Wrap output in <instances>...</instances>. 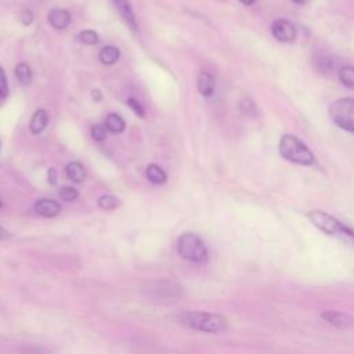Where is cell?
<instances>
[{"instance_id": "7c38bea8", "label": "cell", "mask_w": 354, "mask_h": 354, "mask_svg": "<svg viewBox=\"0 0 354 354\" xmlns=\"http://www.w3.org/2000/svg\"><path fill=\"white\" fill-rule=\"evenodd\" d=\"M314 65L322 75H330L336 68V64L329 54H318L314 58Z\"/></svg>"}, {"instance_id": "2e32d148", "label": "cell", "mask_w": 354, "mask_h": 354, "mask_svg": "<svg viewBox=\"0 0 354 354\" xmlns=\"http://www.w3.org/2000/svg\"><path fill=\"white\" fill-rule=\"evenodd\" d=\"M105 127L106 130H109L111 133H122L126 127V123L123 120V118L118 113H109L105 118Z\"/></svg>"}, {"instance_id": "f1b7e54d", "label": "cell", "mask_w": 354, "mask_h": 354, "mask_svg": "<svg viewBox=\"0 0 354 354\" xmlns=\"http://www.w3.org/2000/svg\"><path fill=\"white\" fill-rule=\"evenodd\" d=\"M11 238H12V234L0 225V241H7Z\"/></svg>"}, {"instance_id": "d6a6232c", "label": "cell", "mask_w": 354, "mask_h": 354, "mask_svg": "<svg viewBox=\"0 0 354 354\" xmlns=\"http://www.w3.org/2000/svg\"><path fill=\"white\" fill-rule=\"evenodd\" d=\"M1 207H3V202L0 201V209H1Z\"/></svg>"}, {"instance_id": "ffe728a7", "label": "cell", "mask_w": 354, "mask_h": 354, "mask_svg": "<svg viewBox=\"0 0 354 354\" xmlns=\"http://www.w3.org/2000/svg\"><path fill=\"white\" fill-rule=\"evenodd\" d=\"M97 205L102 210H113L120 205V201L113 195H102L98 198Z\"/></svg>"}, {"instance_id": "cb8c5ba5", "label": "cell", "mask_w": 354, "mask_h": 354, "mask_svg": "<svg viewBox=\"0 0 354 354\" xmlns=\"http://www.w3.org/2000/svg\"><path fill=\"white\" fill-rule=\"evenodd\" d=\"M8 95V83L4 73V69L0 66V102Z\"/></svg>"}, {"instance_id": "f546056e", "label": "cell", "mask_w": 354, "mask_h": 354, "mask_svg": "<svg viewBox=\"0 0 354 354\" xmlns=\"http://www.w3.org/2000/svg\"><path fill=\"white\" fill-rule=\"evenodd\" d=\"M91 94H93V100H94L95 102H100V101L102 100V94H101L100 90H93Z\"/></svg>"}, {"instance_id": "7a4b0ae2", "label": "cell", "mask_w": 354, "mask_h": 354, "mask_svg": "<svg viewBox=\"0 0 354 354\" xmlns=\"http://www.w3.org/2000/svg\"><path fill=\"white\" fill-rule=\"evenodd\" d=\"M177 319L183 326L205 333H220L227 329V319L216 313L184 311Z\"/></svg>"}, {"instance_id": "ba28073f", "label": "cell", "mask_w": 354, "mask_h": 354, "mask_svg": "<svg viewBox=\"0 0 354 354\" xmlns=\"http://www.w3.org/2000/svg\"><path fill=\"white\" fill-rule=\"evenodd\" d=\"M33 209H35L36 214H39L41 217H55L61 213V205L57 201L47 199V198H41V199L36 201Z\"/></svg>"}, {"instance_id": "9c48e42d", "label": "cell", "mask_w": 354, "mask_h": 354, "mask_svg": "<svg viewBox=\"0 0 354 354\" xmlns=\"http://www.w3.org/2000/svg\"><path fill=\"white\" fill-rule=\"evenodd\" d=\"M48 22L53 28L62 30L69 25L71 14H69V11H66L64 8H53L48 12Z\"/></svg>"}, {"instance_id": "d4e9b609", "label": "cell", "mask_w": 354, "mask_h": 354, "mask_svg": "<svg viewBox=\"0 0 354 354\" xmlns=\"http://www.w3.org/2000/svg\"><path fill=\"white\" fill-rule=\"evenodd\" d=\"M18 19H19V22H21L22 25L28 26V25H30L32 21H33V12H32L29 8H24V10L18 14Z\"/></svg>"}, {"instance_id": "6da1fadb", "label": "cell", "mask_w": 354, "mask_h": 354, "mask_svg": "<svg viewBox=\"0 0 354 354\" xmlns=\"http://www.w3.org/2000/svg\"><path fill=\"white\" fill-rule=\"evenodd\" d=\"M307 217L311 221V224L315 228H318L321 232L335 236L339 241H342L343 243L354 248V230L347 227L346 224H343L340 220H337L332 214H329L324 210L314 209V210L308 212Z\"/></svg>"}, {"instance_id": "4fadbf2b", "label": "cell", "mask_w": 354, "mask_h": 354, "mask_svg": "<svg viewBox=\"0 0 354 354\" xmlns=\"http://www.w3.org/2000/svg\"><path fill=\"white\" fill-rule=\"evenodd\" d=\"M47 122H48V115H47L46 109L39 108V109L33 113V116H32V120H30V124H29L30 131H32L33 134L41 133V131L46 129V126H47Z\"/></svg>"}, {"instance_id": "4316f807", "label": "cell", "mask_w": 354, "mask_h": 354, "mask_svg": "<svg viewBox=\"0 0 354 354\" xmlns=\"http://www.w3.org/2000/svg\"><path fill=\"white\" fill-rule=\"evenodd\" d=\"M105 129H104V126H101V124H94L93 127H91V137L95 140V141H102L104 138H105Z\"/></svg>"}, {"instance_id": "e0dca14e", "label": "cell", "mask_w": 354, "mask_h": 354, "mask_svg": "<svg viewBox=\"0 0 354 354\" xmlns=\"http://www.w3.org/2000/svg\"><path fill=\"white\" fill-rule=\"evenodd\" d=\"M147 178H148L152 184L160 185V184H165V183H166L167 176H166V173H165L158 165H149V166L147 167Z\"/></svg>"}, {"instance_id": "d6986e66", "label": "cell", "mask_w": 354, "mask_h": 354, "mask_svg": "<svg viewBox=\"0 0 354 354\" xmlns=\"http://www.w3.org/2000/svg\"><path fill=\"white\" fill-rule=\"evenodd\" d=\"M15 76L22 84H29L32 82V69L26 62H19L15 66Z\"/></svg>"}, {"instance_id": "9a60e30c", "label": "cell", "mask_w": 354, "mask_h": 354, "mask_svg": "<svg viewBox=\"0 0 354 354\" xmlns=\"http://www.w3.org/2000/svg\"><path fill=\"white\" fill-rule=\"evenodd\" d=\"M120 57L119 48L115 46H105L100 50L98 58L104 65H113Z\"/></svg>"}, {"instance_id": "30bf717a", "label": "cell", "mask_w": 354, "mask_h": 354, "mask_svg": "<svg viewBox=\"0 0 354 354\" xmlns=\"http://www.w3.org/2000/svg\"><path fill=\"white\" fill-rule=\"evenodd\" d=\"M198 91L203 95V97H210L213 95L214 90H216V79L212 73L209 72H201L198 75Z\"/></svg>"}, {"instance_id": "4dcf8cb0", "label": "cell", "mask_w": 354, "mask_h": 354, "mask_svg": "<svg viewBox=\"0 0 354 354\" xmlns=\"http://www.w3.org/2000/svg\"><path fill=\"white\" fill-rule=\"evenodd\" d=\"M242 4H245V6H252L256 0H239Z\"/></svg>"}, {"instance_id": "5b68a950", "label": "cell", "mask_w": 354, "mask_h": 354, "mask_svg": "<svg viewBox=\"0 0 354 354\" xmlns=\"http://www.w3.org/2000/svg\"><path fill=\"white\" fill-rule=\"evenodd\" d=\"M330 120L340 129L354 133V98H339L329 106Z\"/></svg>"}, {"instance_id": "1f68e13d", "label": "cell", "mask_w": 354, "mask_h": 354, "mask_svg": "<svg viewBox=\"0 0 354 354\" xmlns=\"http://www.w3.org/2000/svg\"><path fill=\"white\" fill-rule=\"evenodd\" d=\"M295 4H300V6H303V4H307L310 0H292Z\"/></svg>"}, {"instance_id": "ac0fdd59", "label": "cell", "mask_w": 354, "mask_h": 354, "mask_svg": "<svg viewBox=\"0 0 354 354\" xmlns=\"http://www.w3.org/2000/svg\"><path fill=\"white\" fill-rule=\"evenodd\" d=\"M337 73H339L340 82H342L346 87L354 90V66H351V65H344V66H342V68L339 69Z\"/></svg>"}, {"instance_id": "83f0119b", "label": "cell", "mask_w": 354, "mask_h": 354, "mask_svg": "<svg viewBox=\"0 0 354 354\" xmlns=\"http://www.w3.org/2000/svg\"><path fill=\"white\" fill-rule=\"evenodd\" d=\"M47 180H48V184L55 185V183H57V170H55L54 167L48 169V171H47Z\"/></svg>"}, {"instance_id": "52a82bcc", "label": "cell", "mask_w": 354, "mask_h": 354, "mask_svg": "<svg viewBox=\"0 0 354 354\" xmlns=\"http://www.w3.org/2000/svg\"><path fill=\"white\" fill-rule=\"evenodd\" d=\"M321 318L328 324L332 325L337 329H347L348 326L353 325V318L342 311H335V310H325L321 313Z\"/></svg>"}, {"instance_id": "3957f363", "label": "cell", "mask_w": 354, "mask_h": 354, "mask_svg": "<svg viewBox=\"0 0 354 354\" xmlns=\"http://www.w3.org/2000/svg\"><path fill=\"white\" fill-rule=\"evenodd\" d=\"M278 149H279V153L292 163L301 165V166H311L315 162L314 153L295 134H283L279 140Z\"/></svg>"}, {"instance_id": "44dd1931", "label": "cell", "mask_w": 354, "mask_h": 354, "mask_svg": "<svg viewBox=\"0 0 354 354\" xmlns=\"http://www.w3.org/2000/svg\"><path fill=\"white\" fill-rule=\"evenodd\" d=\"M77 39L80 43L83 44H87V46H94L98 43V35L97 32L94 30H90V29H86V30H82L79 35H77Z\"/></svg>"}, {"instance_id": "5bb4252c", "label": "cell", "mask_w": 354, "mask_h": 354, "mask_svg": "<svg viewBox=\"0 0 354 354\" xmlns=\"http://www.w3.org/2000/svg\"><path fill=\"white\" fill-rule=\"evenodd\" d=\"M66 176L73 183H83L86 178V170L80 162H71L66 165Z\"/></svg>"}, {"instance_id": "7402d4cb", "label": "cell", "mask_w": 354, "mask_h": 354, "mask_svg": "<svg viewBox=\"0 0 354 354\" xmlns=\"http://www.w3.org/2000/svg\"><path fill=\"white\" fill-rule=\"evenodd\" d=\"M58 195L62 201L71 202V201H75L79 196V192H77V189H75L72 187H61Z\"/></svg>"}, {"instance_id": "603a6c76", "label": "cell", "mask_w": 354, "mask_h": 354, "mask_svg": "<svg viewBox=\"0 0 354 354\" xmlns=\"http://www.w3.org/2000/svg\"><path fill=\"white\" fill-rule=\"evenodd\" d=\"M241 112L248 115V116H254L256 115V105L250 98H243L239 104Z\"/></svg>"}, {"instance_id": "8fae6325", "label": "cell", "mask_w": 354, "mask_h": 354, "mask_svg": "<svg viewBox=\"0 0 354 354\" xmlns=\"http://www.w3.org/2000/svg\"><path fill=\"white\" fill-rule=\"evenodd\" d=\"M112 3L115 4V7L118 8L120 17L124 19V22L133 29H137V24H136V17L133 14V10L130 7V4L127 3V0H112Z\"/></svg>"}, {"instance_id": "277c9868", "label": "cell", "mask_w": 354, "mask_h": 354, "mask_svg": "<svg viewBox=\"0 0 354 354\" xmlns=\"http://www.w3.org/2000/svg\"><path fill=\"white\" fill-rule=\"evenodd\" d=\"M177 252L178 254L191 263L205 264L209 259L207 248L201 239V236L195 232H184L178 236L177 241Z\"/></svg>"}, {"instance_id": "8992f818", "label": "cell", "mask_w": 354, "mask_h": 354, "mask_svg": "<svg viewBox=\"0 0 354 354\" xmlns=\"http://www.w3.org/2000/svg\"><path fill=\"white\" fill-rule=\"evenodd\" d=\"M272 36L282 43H290L296 39V28L288 19H277L271 28Z\"/></svg>"}, {"instance_id": "484cf974", "label": "cell", "mask_w": 354, "mask_h": 354, "mask_svg": "<svg viewBox=\"0 0 354 354\" xmlns=\"http://www.w3.org/2000/svg\"><path fill=\"white\" fill-rule=\"evenodd\" d=\"M127 105L130 106V109H131L137 116L144 118L145 112H144V109H142L141 104H140L137 100H134V98H129V100H127Z\"/></svg>"}]
</instances>
